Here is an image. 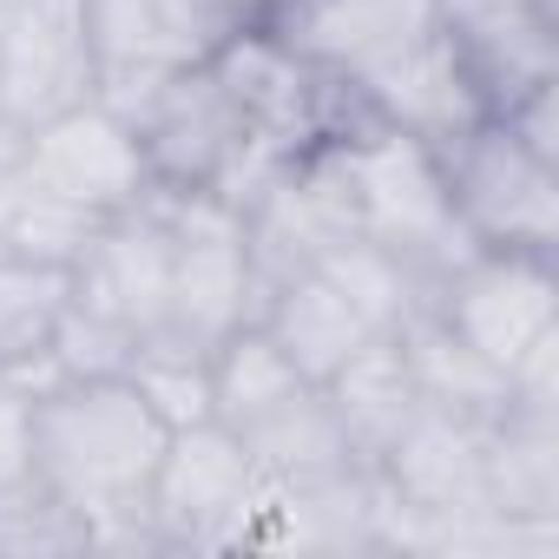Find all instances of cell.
Here are the masks:
<instances>
[{"label": "cell", "mask_w": 559, "mask_h": 559, "mask_svg": "<svg viewBox=\"0 0 559 559\" xmlns=\"http://www.w3.org/2000/svg\"><path fill=\"white\" fill-rule=\"evenodd\" d=\"M297 389H310V382L263 336V323H237L224 343H211V415L224 428H250L257 415L290 402Z\"/></svg>", "instance_id": "obj_20"}, {"label": "cell", "mask_w": 559, "mask_h": 559, "mask_svg": "<svg viewBox=\"0 0 559 559\" xmlns=\"http://www.w3.org/2000/svg\"><path fill=\"white\" fill-rule=\"evenodd\" d=\"M191 8L204 14L211 34H230V27H250V21H270L284 0H191Z\"/></svg>", "instance_id": "obj_26"}, {"label": "cell", "mask_w": 559, "mask_h": 559, "mask_svg": "<svg viewBox=\"0 0 559 559\" xmlns=\"http://www.w3.org/2000/svg\"><path fill=\"white\" fill-rule=\"evenodd\" d=\"M14 171L34 178L40 191L80 204V211H93V217H119V211L152 198L132 119L99 106V99H80V106L27 126L14 145Z\"/></svg>", "instance_id": "obj_9"}, {"label": "cell", "mask_w": 559, "mask_h": 559, "mask_svg": "<svg viewBox=\"0 0 559 559\" xmlns=\"http://www.w3.org/2000/svg\"><path fill=\"white\" fill-rule=\"evenodd\" d=\"M93 99L86 0H0V119L40 126Z\"/></svg>", "instance_id": "obj_10"}, {"label": "cell", "mask_w": 559, "mask_h": 559, "mask_svg": "<svg viewBox=\"0 0 559 559\" xmlns=\"http://www.w3.org/2000/svg\"><path fill=\"white\" fill-rule=\"evenodd\" d=\"M395 343H402V362H408V376H415L421 408L454 415V421H493V415L507 408V376H500L480 349H467L435 310H415V317L395 330Z\"/></svg>", "instance_id": "obj_16"}, {"label": "cell", "mask_w": 559, "mask_h": 559, "mask_svg": "<svg viewBox=\"0 0 559 559\" xmlns=\"http://www.w3.org/2000/svg\"><path fill=\"white\" fill-rule=\"evenodd\" d=\"M230 435L250 448V461H257V474L270 487H297V480H323V474H343V467H369L349 448V435H343V421H336V408H330V395L317 382L297 389L290 402H276L270 415H257L250 428H230Z\"/></svg>", "instance_id": "obj_15"}, {"label": "cell", "mask_w": 559, "mask_h": 559, "mask_svg": "<svg viewBox=\"0 0 559 559\" xmlns=\"http://www.w3.org/2000/svg\"><path fill=\"white\" fill-rule=\"evenodd\" d=\"M487 507L513 520H559V415L500 408L487 421Z\"/></svg>", "instance_id": "obj_18"}, {"label": "cell", "mask_w": 559, "mask_h": 559, "mask_svg": "<svg viewBox=\"0 0 559 559\" xmlns=\"http://www.w3.org/2000/svg\"><path fill=\"white\" fill-rule=\"evenodd\" d=\"M257 323H263V336L276 349L290 356V369L304 382H317V389L349 356H362L376 343V330L362 323V310L330 284L323 270H297V276H284V284H270L263 304H257Z\"/></svg>", "instance_id": "obj_14"}, {"label": "cell", "mask_w": 559, "mask_h": 559, "mask_svg": "<svg viewBox=\"0 0 559 559\" xmlns=\"http://www.w3.org/2000/svg\"><path fill=\"white\" fill-rule=\"evenodd\" d=\"M204 67L217 73L224 99L237 106L250 145H263L276 158H297L336 132V80L310 53H297L276 21H250V27L217 34Z\"/></svg>", "instance_id": "obj_7"}, {"label": "cell", "mask_w": 559, "mask_h": 559, "mask_svg": "<svg viewBox=\"0 0 559 559\" xmlns=\"http://www.w3.org/2000/svg\"><path fill=\"white\" fill-rule=\"evenodd\" d=\"M132 349H139L132 330H119V323H106L99 310H86V304L67 297L60 330H53V343H47L40 362H47L53 382H106V376H126Z\"/></svg>", "instance_id": "obj_24"}, {"label": "cell", "mask_w": 559, "mask_h": 559, "mask_svg": "<svg viewBox=\"0 0 559 559\" xmlns=\"http://www.w3.org/2000/svg\"><path fill=\"white\" fill-rule=\"evenodd\" d=\"M93 526L40 474L0 487V559H86Z\"/></svg>", "instance_id": "obj_22"}, {"label": "cell", "mask_w": 559, "mask_h": 559, "mask_svg": "<svg viewBox=\"0 0 559 559\" xmlns=\"http://www.w3.org/2000/svg\"><path fill=\"white\" fill-rule=\"evenodd\" d=\"M270 480L224 421H191L165 435L145 487V520L158 552H243Z\"/></svg>", "instance_id": "obj_5"}, {"label": "cell", "mask_w": 559, "mask_h": 559, "mask_svg": "<svg viewBox=\"0 0 559 559\" xmlns=\"http://www.w3.org/2000/svg\"><path fill=\"white\" fill-rule=\"evenodd\" d=\"M467 349H480L500 376L559 336V257L552 250H461L435 284L428 304Z\"/></svg>", "instance_id": "obj_6"}, {"label": "cell", "mask_w": 559, "mask_h": 559, "mask_svg": "<svg viewBox=\"0 0 559 559\" xmlns=\"http://www.w3.org/2000/svg\"><path fill=\"white\" fill-rule=\"evenodd\" d=\"M126 382L145 395V408L165 428H191V421H217L211 415V349H191L178 336H145L126 362Z\"/></svg>", "instance_id": "obj_23"}, {"label": "cell", "mask_w": 559, "mask_h": 559, "mask_svg": "<svg viewBox=\"0 0 559 559\" xmlns=\"http://www.w3.org/2000/svg\"><path fill=\"white\" fill-rule=\"evenodd\" d=\"M310 270L330 276V284L362 310V323H369L376 336H395V330L428 304V276H421L408 257H395L389 243H369V237H343V243H330Z\"/></svg>", "instance_id": "obj_19"}, {"label": "cell", "mask_w": 559, "mask_h": 559, "mask_svg": "<svg viewBox=\"0 0 559 559\" xmlns=\"http://www.w3.org/2000/svg\"><path fill=\"white\" fill-rule=\"evenodd\" d=\"M132 132H139V152H145V178L158 198H191V191H211L224 204H250V191L284 165L276 152L250 145L237 106L224 99L217 73L204 60L178 67L171 80H158L132 112Z\"/></svg>", "instance_id": "obj_2"}, {"label": "cell", "mask_w": 559, "mask_h": 559, "mask_svg": "<svg viewBox=\"0 0 559 559\" xmlns=\"http://www.w3.org/2000/svg\"><path fill=\"white\" fill-rule=\"evenodd\" d=\"M34 474V389L21 376H0V487Z\"/></svg>", "instance_id": "obj_25"}, {"label": "cell", "mask_w": 559, "mask_h": 559, "mask_svg": "<svg viewBox=\"0 0 559 559\" xmlns=\"http://www.w3.org/2000/svg\"><path fill=\"white\" fill-rule=\"evenodd\" d=\"M158 204L171 224V310L158 336L211 349L237 323H257V270L243 243V211L211 191L158 198Z\"/></svg>", "instance_id": "obj_8"}, {"label": "cell", "mask_w": 559, "mask_h": 559, "mask_svg": "<svg viewBox=\"0 0 559 559\" xmlns=\"http://www.w3.org/2000/svg\"><path fill=\"white\" fill-rule=\"evenodd\" d=\"M211 27L191 0H86V53L93 99L132 112L158 80L211 53Z\"/></svg>", "instance_id": "obj_11"}, {"label": "cell", "mask_w": 559, "mask_h": 559, "mask_svg": "<svg viewBox=\"0 0 559 559\" xmlns=\"http://www.w3.org/2000/svg\"><path fill=\"white\" fill-rule=\"evenodd\" d=\"M165 421L126 376L53 382L34 395V474L86 513L93 552H158L145 487L165 454Z\"/></svg>", "instance_id": "obj_1"}, {"label": "cell", "mask_w": 559, "mask_h": 559, "mask_svg": "<svg viewBox=\"0 0 559 559\" xmlns=\"http://www.w3.org/2000/svg\"><path fill=\"white\" fill-rule=\"evenodd\" d=\"M73 304L99 310L106 323L132 330L139 343L165 330L171 310V224L158 191L93 230V243L73 263Z\"/></svg>", "instance_id": "obj_12"}, {"label": "cell", "mask_w": 559, "mask_h": 559, "mask_svg": "<svg viewBox=\"0 0 559 559\" xmlns=\"http://www.w3.org/2000/svg\"><path fill=\"white\" fill-rule=\"evenodd\" d=\"M323 145L336 152L356 237L389 243L395 257H408L428 276V284L461 250H474L454 230V211H448V191H441V158H435L428 139H408V132H389V126H356V132L323 139Z\"/></svg>", "instance_id": "obj_4"}, {"label": "cell", "mask_w": 559, "mask_h": 559, "mask_svg": "<svg viewBox=\"0 0 559 559\" xmlns=\"http://www.w3.org/2000/svg\"><path fill=\"white\" fill-rule=\"evenodd\" d=\"M323 395H330V408H336L349 448H356L369 467H376V461L395 448V435L421 415V395H415V376H408L395 336H376L362 356H349V362L323 382Z\"/></svg>", "instance_id": "obj_17"}, {"label": "cell", "mask_w": 559, "mask_h": 559, "mask_svg": "<svg viewBox=\"0 0 559 559\" xmlns=\"http://www.w3.org/2000/svg\"><path fill=\"white\" fill-rule=\"evenodd\" d=\"M67 297H73V270L0 257V369H8V376L47 356Z\"/></svg>", "instance_id": "obj_21"}, {"label": "cell", "mask_w": 559, "mask_h": 559, "mask_svg": "<svg viewBox=\"0 0 559 559\" xmlns=\"http://www.w3.org/2000/svg\"><path fill=\"white\" fill-rule=\"evenodd\" d=\"M270 21L330 80H362L441 27V0H284Z\"/></svg>", "instance_id": "obj_13"}, {"label": "cell", "mask_w": 559, "mask_h": 559, "mask_svg": "<svg viewBox=\"0 0 559 559\" xmlns=\"http://www.w3.org/2000/svg\"><path fill=\"white\" fill-rule=\"evenodd\" d=\"M454 230L474 250H552L559 257V158L526 145L507 119L480 112L435 145Z\"/></svg>", "instance_id": "obj_3"}]
</instances>
